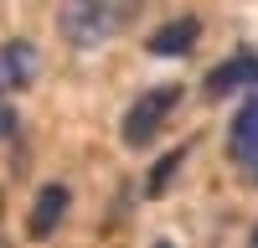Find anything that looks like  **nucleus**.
<instances>
[{"label":"nucleus","instance_id":"obj_1","mask_svg":"<svg viewBox=\"0 0 258 248\" xmlns=\"http://www.w3.org/2000/svg\"><path fill=\"white\" fill-rule=\"evenodd\" d=\"M119 26H124V0H62V11H57V31L78 52L109 41Z\"/></svg>","mask_w":258,"mask_h":248},{"label":"nucleus","instance_id":"obj_2","mask_svg":"<svg viewBox=\"0 0 258 248\" xmlns=\"http://www.w3.org/2000/svg\"><path fill=\"white\" fill-rule=\"evenodd\" d=\"M176 103H181V88H176V83H165V88H145V93H140V98L124 109V119H119L124 145H129V150L150 145V140L160 135V124L176 114Z\"/></svg>","mask_w":258,"mask_h":248},{"label":"nucleus","instance_id":"obj_3","mask_svg":"<svg viewBox=\"0 0 258 248\" xmlns=\"http://www.w3.org/2000/svg\"><path fill=\"white\" fill-rule=\"evenodd\" d=\"M227 155H232V165L258 186V93H253L243 109L232 114V124H227Z\"/></svg>","mask_w":258,"mask_h":248},{"label":"nucleus","instance_id":"obj_4","mask_svg":"<svg viewBox=\"0 0 258 248\" xmlns=\"http://www.w3.org/2000/svg\"><path fill=\"white\" fill-rule=\"evenodd\" d=\"M36 68H41V57H36L31 41H0V98L21 93L36 78Z\"/></svg>","mask_w":258,"mask_h":248},{"label":"nucleus","instance_id":"obj_5","mask_svg":"<svg viewBox=\"0 0 258 248\" xmlns=\"http://www.w3.org/2000/svg\"><path fill=\"white\" fill-rule=\"evenodd\" d=\"M207 98H222V93H238V88H258V57L253 52H232L222 68L207 73Z\"/></svg>","mask_w":258,"mask_h":248},{"label":"nucleus","instance_id":"obj_6","mask_svg":"<svg viewBox=\"0 0 258 248\" xmlns=\"http://www.w3.org/2000/svg\"><path fill=\"white\" fill-rule=\"evenodd\" d=\"M197 36H202V21L197 16H176V21H165V26L150 36V57H186L197 47Z\"/></svg>","mask_w":258,"mask_h":248},{"label":"nucleus","instance_id":"obj_7","mask_svg":"<svg viewBox=\"0 0 258 248\" xmlns=\"http://www.w3.org/2000/svg\"><path fill=\"white\" fill-rule=\"evenodd\" d=\"M62 212H68V186H41L36 192V202H31V222H26V233L31 238H52L57 233V222H62Z\"/></svg>","mask_w":258,"mask_h":248},{"label":"nucleus","instance_id":"obj_8","mask_svg":"<svg viewBox=\"0 0 258 248\" xmlns=\"http://www.w3.org/2000/svg\"><path fill=\"white\" fill-rule=\"evenodd\" d=\"M181 160H186V150H170V155L155 165V171H150V186H145V192H150V197H160L165 186H170V176H176V165H181Z\"/></svg>","mask_w":258,"mask_h":248},{"label":"nucleus","instance_id":"obj_9","mask_svg":"<svg viewBox=\"0 0 258 248\" xmlns=\"http://www.w3.org/2000/svg\"><path fill=\"white\" fill-rule=\"evenodd\" d=\"M11 135H16V109L0 103V140H11Z\"/></svg>","mask_w":258,"mask_h":248},{"label":"nucleus","instance_id":"obj_10","mask_svg":"<svg viewBox=\"0 0 258 248\" xmlns=\"http://www.w3.org/2000/svg\"><path fill=\"white\" fill-rule=\"evenodd\" d=\"M155 248H176V243H165V238H160V243H155Z\"/></svg>","mask_w":258,"mask_h":248},{"label":"nucleus","instance_id":"obj_11","mask_svg":"<svg viewBox=\"0 0 258 248\" xmlns=\"http://www.w3.org/2000/svg\"><path fill=\"white\" fill-rule=\"evenodd\" d=\"M248 248H258V227H253V243H248Z\"/></svg>","mask_w":258,"mask_h":248}]
</instances>
